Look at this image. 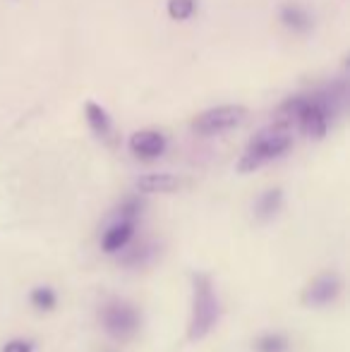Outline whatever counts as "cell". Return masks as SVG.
Returning <instances> with one entry per match:
<instances>
[{"instance_id": "cell-3", "label": "cell", "mask_w": 350, "mask_h": 352, "mask_svg": "<svg viewBox=\"0 0 350 352\" xmlns=\"http://www.w3.org/2000/svg\"><path fill=\"white\" fill-rule=\"evenodd\" d=\"M290 144H293V137H290L288 132H283V130H276V127H271V130L259 132V135L250 142V146L245 148L243 156H240L238 170L240 173L257 170V168H262L264 163L283 156V153L290 148Z\"/></svg>"}, {"instance_id": "cell-12", "label": "cell", "mask_w": 350, "mask_h": 352, "mask_svg": "<svg viewBox=\"0 0 350 352\" xmlns=\"http://www.w3.org/2000/svg\"><path fill=\"white\" fill-rule=\"evenodd\" d=\"M281 22L288 29H293V32H307V29L312 27V17H309L300 5H285V8L281 10Z\"/></svg>"}, {"instance_id": "cell-14", "label": "cell", "mask_w": 350, "mask_h": 352, "mask_svg": "<svg viewBox=\"0 0 350 352\" xmlns=\"http://www.w3.org/2000/svg\"><path fill=\"white\" fill-rule=\"evenodd\" d=\"M288 350V340L281 333H266L257 340V352H285Z\"/></svg>"}, {"instance_id": "cell-9", "label": "cell", "mask_w": 350, "mask_h": 352, "mask_svg": "<svg viewBox=\"0 0 350 352\" xmlns=\"http://www.w3.org/2000/svg\"><path fill=\"white\" fill-rule=\"evenodd\" d=\"M137 187L146 195H164V192H175L180 187V180L171 173H151V175H142L137 180Z\"/></svg>"}, {"instance_id": "cell-11", "label": "cell", "mask_w": 350, "mask_h": 352, "mask_svg": "<svg viewBox=\"0 0 350 352\" xmlns=\"http://www.w3.org/2000/svg\"><path fill=\"white\" fill-rule=\"evenodd\" d=\"M281 204H283V192L278 187L276 190H266L257 199V204H254V216L259 221H269V218H274L281 211Z\"/></svg>"}, {"instance_id": "cell-16", "label": "cell", "mask_w": 350, "mask_h": 352, "mask_svg": "<svg viewBox=\"0 0 350 352\" xmlns=\"http://www.w3.org/2000/svg\"><path fill=\"white\" fill-rule=\"evenodd\" d=\"M156 254V247L154 245H142L140 250H135L132 254L125 256V264L127 266H137V264H144V261H151Z\"/></svg>"}, {"instance_id": "cell-7", "label": "cell", "mask_w": 350, "mask_h": 352, "mask_svg": "<svg viewBox=\"0 0 350 352\" xmlns=\"http://www.w3.org/2000/svg\"><path fill=\"white\" fill-rule=\"evenodd\" d=\"M130 151L142 161H154L166 151V137L156 130H142L130 137Z\"/></svg>"}, {"instance_id": "cell-18", "label": "cell", "mask_w": 350, "mask_h": 352, "mask_svg": "<svg viewBox=\"0 0 350 352\" xmlns=\"http://www.w3.org/2000/svg\"><path fill=\"white\" fill-rule=\"evenodd\" d=\"M3 352H32V345L24 343V340H10L3 348Z\"/></svg>"}, {"instance_id": "cell-13", "label": "cell", "mask_w": 350, "mask_h": 352, "mask_svg": "<svg viewBox=\"0 0 350 352\" xmlns=\"http://www.w3.org/2000/svg\"><path fill=\"white\" fill-rule=\"evenodd\" d=\"M197 0H168V14L175 22H185L195 14Z\"/></svg>"}, {"instance_id": "cell-17", "label": "cell", "mask_w": 350, "mask_h": 352, "mask_svg": "<svg viewBox=\"0 0 350 352\" xmlns=\"http://www.w3.org/2000/svg\"><path fill=\"white\" fill-rule=\"evenodd\" d=\"M118 213H120V218H125V221H135V218L142 213V201L140 199H127Z\"/></svg>"}, {"instance_id": "cell-2", "label": "cell", "mask_w": 350, "mask_h": 352, "mask_svg": "<svg viewBox=\"0 0 350 352\" xmlns=\"http://www.w3.org/2000/svg\"><path fill=\"white\" fill-rule=\"evenodd\" d=\"M192 319L187 329V338L201 340L219 321V297H216L214 283L206 274H195L192 278Z\"/></svg>"}, {"instance_id": "cell-8", "label": "cell", "mask_w": 350, "mask_h": 352, "mask_svg": "<svg viewBox=\"0 0 350 352\" xmlns=\"http://www.w3.org/2000/svg\"><path fill=\"white\" fill-rule=\"evenodd\" d=\"M135 235V221H125V218H118L106 232H103L101 247L103 252L113 254V252H120L122 247H127V242Z\"/></svg>"}, {"instance_id": "cell-15", "label": "cell", "mask_w": 350, "mask_h": 352, "mask_svg": "<svg viewBox=\"0 0 350 352\" xmlns=\"http://www.w3.org/2000/svg\"><path fill=\"white\" fill-rule=\"evenodd\" d=\"M32 305L36 307V309H41V311H48V309H53L56 307V292L51 290V287H36V290L32 292Z\"/></svg>"}, {"instance_id": "cell-10", "label": "cell", "mask_w": 350, "mask_h": 352, "mask_svg": "<svg viewBox=\"0 0 350 352\" xmlns=\"http://www.w3.org/2000/svg\"><path fill=\"white\" fill-rule=\"evenodd\" d=\"M85 113H87V122H89V127H91L94 135L101 137V140H111L113 137V120L108 118V113L94 101L87 103Z\"/></svg>"}, {"instance_id": "cell-6", "label": "cell", "mask_w": 350, "mask_h": 352, "mask_svg": "<svg viewBox=\"0 0 350 352\" xmlns=\"http://www.w3.org/2000/svg\"><path fill=\"white\" fill-rule=\"evenodd\" d=\"M343 290V280L338 274L327 271V274H319L317 278L309 283L303 292V305L305 307H327L333 300H338Z\"/></svg>"}, {"instance_id": "cell-1", "label": "cell", "mask_w": 350, "mask_h": 352, "mask_svg": "<svg viewBox=\"0 0 350 352\" xmlns=\"http://www.w3.org/2000/svg\"><path fill=\"white\" fill-rule=\"evenodd\" d=\"M343 96L333 91L312 94V96H293L281 106V118L295 120L309 140H322L329 130V122L336 116Z\"/></svg>"}, {"instance_id": "cell-5", "label": "cell", "mask_w": 350, "mask_h": 352, "mask_svg": "<svg viewBox=\"0 0 350 352\" xmlns=\"http://www.w3.org/2000/svg\"><path fill=\"white\" fill-rule=\"evenodd\" d=\"M101 321H103V329L113 338H120V340L130 338L140 329V314L127 302H111V305H106L101 311Z\"/></svg>"}, {"instance_id": "cell-4", "label": "cell", "mask_w": 350, "mask_h": 352, "mask_svg": "<svg viewBox=\"0 0 350 352\" xmlns=\"http://www.w3.org/2000/svg\"><path fill=\"white\" fill-rule=\"evenodd\" d=\"M245 116H248L245 106H216L197 116L195 122H192V130L201 137H214L238 127L245 120Z\"/></svg>"}]
</instances>
